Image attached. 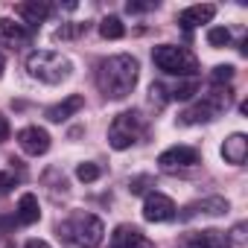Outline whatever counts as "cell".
<instances>
[{
	"instance_id": "6da1fadb",
	"label": "cell",
	"mask_w": 248,
	"mask_h": 248,
	"mask_svg": "<svg viewBox=\"0 0 248 248\" xmlns=\"http://www.w3.org/2000/svg\"><path fill=\"white\" fill-rule=\"evenodd\" d=\"M138 59L132 56H111L105 62H99V73H96V85L105 96L111 99H123V96H129L132 88L138 85Z\"/></svg>"
},
{
	"instance_id": "7a4b0ae2",
	"label": "cell",
	"mask_w": 248,
	"mask_h": 248,
	"mask_svg": "<svg viewBox=\"0 0 248 248\" xmlns=\"http://www.w3.org/2000/svg\"><path fill=\"white\" fill-rule=\"evenodd\" d=\"M73 70V64L56 53V50H35L27 56V73L38 82H47V85H59L62 79H67Z\"/></svg>"
},
{
	"instance_id": "3957f363",
	"label": "cell",
	"mask_w": 248,
	"mask_h": 248,
	"mask_svg": "<svg viewBox=\"0 0 248 248\" xmlns=\"http://www.w3.org/2000/svg\"><path fill=\"white\" fill-rule=\"evenodd\" d=\"M152 59H155V64H158L164 73H170V76H190V79H193V73L199 70V59H196L190 50H184V47L161 44V47L152 50Z\"/></svg>"
},
{
	"instance_id": "277c9868",
	"label": "cell",
	"mask_w": 248,
	"mask_h": 248,
	"mask_svg": "<svg viewBox=\"0 0 248 248\" xmlns=\"http://www.w3.org/2000/svg\"><path fill=\"white\" fill-rule=\"evenodd\" d=\"M62 231H64V236H70L76 245H82V248H96V245L102 242L105 225H102V219L93 216V213H76V216H70V219L62 225Z\"/></svg>"
},
{
	"instance_id": "5b68a950",
	"label": "cell",
	"mask_w": 248,
	"mask_h": 248,
	"mask_svg": "<svg viewBox=\"0 0 248 248\" xmlns=\"http://www.w3.org/2000/svg\"><path fill=\"white\" fill-rule=\"evenodd\" d=\"M138 129H140V120L135 111H123L114 117L111 129H108V143L114 149H129L138 140Z\"/></svg>"
},
{
	"instance_id": "8992f818",
	"label": "cell",
	"mask_w": 248,
	"mask_h": 248,
	"mask_svg": "<svg viewBox=\"0 0 248 248\" xmlns=\"http://www.w3.org/2000/svg\"><path fill=\"white\" fill-rule=\"evenodd\" d=\"M231 105V93L228 91H213V93H207L196 108H190V111H184L181 114V123H207V120H213L219 111H225Z\"/></svg>"
},
{
	"instance_id": "52a82bcc",
	"label": "cell",
	"mask_w": 248,
	"mask_h": 248,
	"mask_svg": "<svg viewBox=\"0 0 248 248\" xmlns=\"http://www.w3.org/2000/svg\"><path fill=\"white\" fill-rule=\"evenodd\" d=\"M175 216V202L164 193H149L143 202V219L146 222H170Z\"/></svg>"
},
{
	"instance_id": "ba28073f",
	"label": "cell",
	"mask_w": 248,
	"mask_h": 248,
	"mask_svg": "<svg viewBox=\"0 0 248 248\" xmlns=\"http://www.w3.org/2000/svg\"><path fill=\"white\" fill-rule=\"evenodd\" d=\"M18 146L27 155H35L38 158V155H44L50 149V135L44 129H38V126H27V129L18 132Z\"/></svg>"
},
{
	"instance_id": "9c48e42d",
	"label": "cell",
	"mask_w": 248,
	"mask_h": 248,
	"mask_svg": "<svg viewBox=\"0 0 248 248\" xmlns=\"http://www.w3.org/2000/svg\"><path fill=\"white\" fill-rule=\"evenodd\" d=\"M225 210H228V202H225L222 196H210V199H202V202L187 204L178 219H181V222H190V219H196V216H222Z\"/></svg>"
},
{
	"instance_id": "30bf717a",
	"label": "cell",
	"mask_w": 248,
	"mask_h": 248,
	"mask_svg": "<svg viewBox=\"0 0 248 248\" xmlns=\"http://www.w3.org/2000/svg\"><path fill=\"white\" fill-rule=\"evenodd\" d=\"M196 161H199V149H193V146H172V149L161 152V158H158V164H161L164 170H175V167H193Z\"/></svg>"
},
{
	"instance_id": "8fae6325",
	"label": "cell",
	"mask_w": 248,
	"mask_h": 248,
	"mask_svg": "<svg viewBox=\"0 0 248 248\" xmlns=\"http://www.w3.org/2000/svg\"><path fill=\"white\" fill-rule=\"evenodd\" d=\"M108 248H152V245L146 242V236H143L138 228L120 225V228L111 233V245H108Z\"/></svg>"
},
{
	"instance_id": "7c38bea8",
	"label": "cell",
	"mask_w": 248,
	"mask_h": 248,
	"mask_svg": "<svg viewBox=\"0 0 248 248\" xmlns=\"http://www.w3.org/2000/svg\"><path fill=\"white\" fill-rule=\"evenodd\" d=\"M213 15H216V6H213V3H199V6L184 9V12L178 15V24H181L184 30H193V27H199V24H210Z\"/></svg>"
},
{
	"instance_id": "4fadbf2b",
	"label": "cell",
	"mask_w": 248,
	"mask_h": 248,
	"mask_svg": "<svg viewBox=\"0 0 248 248\" xmlns=\"http://www.w3.org/2000/svg\"><path fill=\"white\" fill-rule=\"evenodd\" d=\"M82 105H85V96L70 93L67 99H62V102H56V105H50V108H47V120H50V123H64V120H67V117H73Z\"/></svg>"
},
{
	"instance_id": "5bb4252c",
	"label": "cell",
	"mask_w": 248,
	"mask_h": 248,
	"mask_svg": "<svg viewBox=\"0 0 248 248\" xmlns=\"http://www.w3.org/2000/svg\"><path fill=\"white\" fill-rule=\"evenodd\" d=\"M245 155H248V138L245 135H231L225 143H222V158L228 161V164H233V167H239L242 161H245Z\"/></svg>"
},
{
	"instance_id": "9a60e30c",
	"label": "cell",
	"mask_w": 248,
	"mask_h": 248,
	"mask_svg": "<svg viewBox=\"0 0 248 248\" xmlns=\"http://www.w3.org/2000/svg\"><path fill=\"white\" fill-rule=\"evenodd\" d=\"M38 219H41L38 196H35V193H24L21 202H18V222H21V225H35Z\"/></svg>"
},
{
	"instance_id": "2e32d148",
	"label": "cell",
	"mask_w": 248,
	"mask_h": 248,
	"mask_svg": "<svg viewBox=\"0 0 248 248\" xmlns=\"http://www.w3.org/2000/svg\"><path fill=\"white\" fill-rule=\"evenodd\" d=\"M0 38L9 41V44H18V41H27L30 32L24 30V24H15L9 18H0Z\"/></svg>"
},
{
	"instance_id": "e0dca14e",
	"label": "cell",
	"mask_w": 248,
	"mask_h": 248,
	"mask_svg": "<svg viewBox=\"0 0 248 248\" xmlns=\"http://www.w3.org/2000/svg\"><path fill=\"white\" fill-rule=\"evenodd\" d=\"M18 15H21L24 21H30V24H41V21L50 15V6L32 0V3H21V6H18Z\"/></svg>"
},
{
	"instance_id": "ac0fdd59",
	"label": "cell",
	"mask_w": 248,
	"mask_h": 248,
	"mask_svg": "<svg viewBox=\"0 0 248 248\" xmlns=\"http://www.w3.org/2000/svg\"><path fill=\"white\" fill-rule=\"evenodd\" d=\"M99 35L102 38H108V41H117V38H123V35H126V27H123V21L120 18H105L102 24H99Z\"/></svg>"
},
{
	"instance_id": "d6986e66",
	"label": "cell",
	"mask_w": 248,
	"mask_h": 248,
	"mask_svg": "<svg viewBox=\"0 0 248 248\" xmlns=\"http://www.w3.org/2000/svg\"><path fill=\"white\" fill-rule=\"evenodd\" d=\"M199 91V82L196 79H187V82H178L175 88H172V99H181V102H187V99H193V93Z\"/></svg>"
},
{
	"instance_id": "ffe728a7",
	"label": "cell",
	"mask_w": 248,
	"mask_h": 248,
	"mask_svg": "<svg viewBox=\"0 0 248 248\" xmlns=\"http://www.w3.org/2000/svg\"><path fill=\"white\" fill-rule=\"evenodd\" d=\"M228 41H231V30H225V27H210L207 30V44L210 47H228Z\"/></svg>"
},
{
	"instance_id": "44dd1931",
	"label": "cell",
	"mask_w": 248,
	"mask_h": 248,
	"mask_svg": "<svg viewBox=\"0 0 248 248\" xmlns=\"http://www.w3.org/2000/svg\"><path fill=\"white\" fill-rule=\"evenodd\" d=\"M99 175H102V170H99L96 164H91V161H85V164H79V167H76V178H79V181H85V184L96 181Z\"/></svg>"
},
{
	"instance_id": "7402d4cb",
	"label": "cell",
	"mask_w": 248,
	"mask_h": 248,
	"mask_svg": "<svg viewBox=\"0 0 248 248\" xmlns=\"http://www.w3.org/2000/svg\"><path fill=\"white\" fill-rule=\"evenodd\" d=\"M210 79H213L216 85L231 82V79H233V67H231V64H216V67H213V73H210Z\"/></svg>"
},
{
	"instance_id": "603a6c76",
	"label": "cell",
	"mask_w": 248,
	"mask_h": 248,
	"mask_svg": "<svg viewBox=\"0 0 248 248\" xmlns=\"http://www.w3.org/2000/svg\"><path fill=\"white\" fill-rule=\"evenodd\" d=\"M88 27L85 24H73V27H59L56 30V38H76L79 32H85Z\"/></svg>"
},
{
	"instance_id": "cb8c5ba5",
	"label": "cell",
	"mask_w": 248,
	"mask_h": 248,
	"mask_svg": "<svg viewBox=\"0 0 248 248\" xmlns=\"http://www.w3.org/2000/svg\"><path fill=\"white\" fill-rule=\"evenodd\" d=\"M231 242H233V248H245V225H236L231 231Z\"/></svg>"
},
{
	"instance_id": "d4e9b609",
	"label": "cell",
	"mask_w": 248,
	"mask_h": 248,
	"mask_svg": "<svg viewBox=\"0 0 248 248\" xmlns=\"http://www.w3.org/2000/svg\"><path fill=\"white\" fill-rule=\"evenodd\" d=\"M6 138H9V120L0 114V140H6Z\"/></svg>"
},
{
	"instance_id": "484cf974",
	"label": "cell",
	"mask_w": 248,
	"mask_h": 248,
	"mask_svg": "<svg viewBox=\"0 0 248 248\" xmlns=\"http://www.w3.org/2000/svg\"><path fill=\"white\" fill-rule=\"evenodd\" d=\"M24 248H50V242H44V239H30Z\"/></svg>"
},
{
	"instance_id": "4316f807",
	"label": "cell",
	"mask_w": 248,
	"mask_h": 248,
	"mask_svg": "<svg viewBox=\"0 0 248 248\" xmlns=\"http://www.w3.org/2000/svg\"><path fill=\"white\" fill-rule=\"evenodd\" d=\"M196 248H228V242H225V236H222V239H216V242H207V245H196Z\"/></svg>"
},
{
	"instance_id": "83f0119b",
	"label": "cell",
	"mask_w": 248,
	"mask_h": 248,
	"mask_svg": "<svg viewBox=\"0 0 248 248\" xmlns=\"http://www.w3.org/2000/svg\"><path fill=\"white\" fill-rule=\"evenodd\" d=\"M126 9H129V12H146L149 6H146V3H129Z\"/></svg>"
},
{
	"instance_id": "f1b7e54d",
	"label": "cell",
	"mask_w": 248,
	"mask_h": 248,
	"mask_svg": "<svg viewBox=\"0 0 248 248\" xmlns=\"http://www.w3.org/2000/svg\"><path fill=\"white\" fill-rule=\"evenodd\" d=\"M3 70H6V59H3V53H0V76H3Z\"/></svg>"
}]
</instances>
